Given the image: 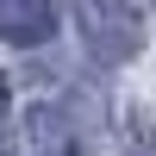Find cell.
I'll return each instance as SVG.
<instances>
[{
  "mask_svg": "<svg viewBox=\"0 0 156 156\" xmlns=\"http://www.w3.org/2000/svg\"><path fill=\"white\" fill-rule=\"evenodd\" d=\"M75 25H81V44L94 50V62H125L144 44V19H137L131 0H69Z\"/></svg>",
  "mask_w": 156,
  "mask_h": 156,
  "instance_id": "6da1fadb",
  "label": "cell"
},
{
  "mask_svg": "<svg viewBox=\"0 0 156 156\" xmlns=\"http://www.w3.org/2000/svg\"><path fill=\"white\" fill-rule=\"evenodd\" d=\"M56 31V0H0V37L19 50L31 44H50Z\"/></svg>",
  "mask_w": 156,
  "mask_h": 156,
  "instance_id": "7a4b0ae2",
  "label": "cell"
},
{
  "mask_svg": "<svg viewBox=\"0 0 156 156\" xmlns=\"http://www.w3.org/2000/svg\"><path fill=\"white\" fill-rule=\"evenodd\" d=\"M37 156H87V131L62 106H44L37 112Z\"/></svg>",
  "mask_w": 156,
  "mask_h": 156,
  "instance_id": "3957f363",
  "label": "cell"
},
{
  "mask_svg": "<svg viewBox=\"0 0 156 156\" xmlns=\"http://www.w3.org/2000/svg\"><path fill=\"white\" fill-rule=\"evenodd\" d=\"M125 144H131V156H156V125L125 119Z\"/></svg>",
  "mask_w": 156,
  "mask_h": 156,
  "instance_id": "277c9868",
  "label": "cell"
},
{
  "mask_svg": "<svg viewBox=\"0 0 156 156\" xmlns=\"http://www.w3.org/2000/svg\"><path fill=\"white\" fill-rule=\"evenodd\" d=\"M0 112H6V87H0Z\"/></svg>",
  "mask_w": 156,
  "mask_h": 156,
  "instance_id": "5b68a950",
  "label": "cell"
}]
</instances>
